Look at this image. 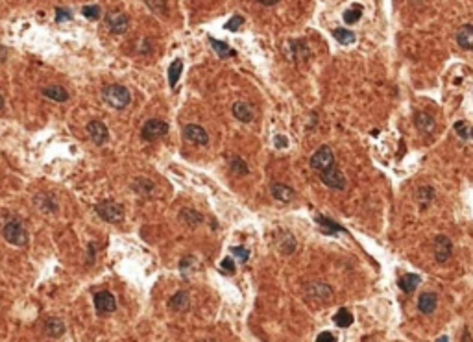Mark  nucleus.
Here are the masks:
<instances>
[{"instance_id":"nucleus-24","label":"nucleus","mask_w":473,"mask_h":342,"mask_svg":"<svg viewBox=\"0 0 473 342\" xmlns=\"http://www.w3.org/2000/svg\"><path fill=\"white\" fill-rule=\"evenodd\" d=\"M209 43H211L212 50H215L220 58H231V56H235V50H233L227 43H222V41H218V39H215V37H209Z\"/></svg>"},{"instance_id":"nucleus-10","label":"nucleus","mask_w":473,"mask_h":342,"mask_svg":"<svg viewBox=\"0 0 473 342\" xmlns=\"http://www.w3.org/2000/svg\"><path fill=\"white\" fill-rule=\"evenodd\" d=\"M183 137L191 143L198 146H207L209 145V135L207 131L203 130L202 126L198 124H187L183 128Z\"/></svg>"},{"instance_id":"nucleus-14","label":"nucleus","mask_w":473,"mask_h":342,"mask_svg":"<svg viewBox=\"0 0 473 342\" xmlns=\"http://www.w3.org/2000/svg\"><path fill=\"white\" fill-rule=\"evenodd\" d=\"M414 124H416V128L425 135L433 133V131L436 130L435 119H433L429 113H423V111H418V113L414 115Z\"/></svg>"},{"instance_id":"nucleus-32","label":"nucleus","mask_w":473,"mask_h":342,"mask_svg":"<svg viewBox=\"0 0 473 342\" xmlns=\"http://www.w3.org/2000/svg\"><path fill=\"white\" fill-rule=\"evenodd\" d=\"M333 320H335V324H337L338 328H349L353 324V314L349 313L348 309H340L337 314L333 316Z\"/></svg>"},{"instance_id":"nucleus-13","label":"nucleus","mask_w":473,"mask_h":342,"mask_svg":"<svg viewBox=\"0 0 473 342\" xmlns=\"http://www.w3.org/2000/svg\"><path fill=\"white\" fill-rule=\"evenodd\" d=\"M289 49H290L289 50L290 56H292V59H294V61H305V59L311 56L309 44L305 43L303 39H294V41H290Z\"/></svg>"},{"instance_id":"nucleus-1","label":"nucleus","mask_w":473,"mask_h":342,"mask_svg":"<svg viewBox=\"0 0 473 342\" xmlns=\"http://www.w3.org/2000/svg\"><path fill=\"white\" fill-rule=\"evenodd\" d=\"M102 98H104V102L109 104L113 109H124V107L131 102L130 91H128L124 85H119V83H113V85L104 87V91H102Z\"/></svg>"},{"instance_id":"nucleus-7","label":"nucleus","mask_w":473,"mask_h":342,"mask_svg":"<svg viewBox=\"0 0 473 342\" xmlns=\"http://www.w3.org/2000/svg\"><path fill=\"white\" fill-rule=\"evenodd\" d=\"M320 179H322V184H324L325 187L333 189V191H344L346 185H348L346 176H344V174L340 172V169H337V167H331V169L320 172Z\"/></svg>"},{"instance_id":"nucleus-15","label":"nucleus","mask_w":473,"mask_h":342,"mask_svg":"<svg viewBox=\"0 0 473 342\" xmlns=\"http://www.w3.org/2000/svg\"><path fill=\"white\" fill-rule=\"evenodd\" d=\"M455 39H457V44L462 50H473V25L460 26Z\"/></svg>"},{"instance_id":"nucleus-16","label":"nucleus","mask_w":473,"mask_h":342,"mask_svg":"<svg viewBox=\"0 0 473 342\" xmlns=\"http://www.w3.org/2000/svg\"><path fill=\"white\" fill-rule=\"evenodd\" d=\"M233 111V117H235L236 121L241 122H251L253 121V117H255V113H253V107L250 106V104H246V102H235L231 107Z\"/></svg>"},{"instance_id":"nucleus-35","label":"nucleus","mask_w":473,"mask_h":342,"mask_svg":"<svg viewBox=\"0 0 473 342\" xmlns=\"http://www.w3.org/2000/svg\"><path fill=\"white\" fill-rule=\"evenodd\" d=\"M469 126L466 124L464 121H459V122H455V133L459 135L460 139H469Z\"/></svg>"},{"instance_id":"nucleus-20","label":"nucleus","mask_w":473,"mask_h":342,"mask_svg":"<svg viewBox=\"0 0 473 342\" xmlns=\"http://www.w3.org/2000/svg\"><path fill=\"white\" fill-rule=\"evenodd\" d=\"M188 305H191V298H188V292H185V290H178V292L169 300V307L172 309V311H178V313L187 311Z\"/></svg>"},{"instance_id":"nucleus-34","label":"nucleus","mask_w":473,"mask_h":342,"mask_svg":"<svg viewBox=\"0 0 473 342\" xmlns=\"http://www.w3.org/2000/svg\"><path fill=\"white\" fill-rule=\"evenodd\" d=\"M316 222H318V224H320V226H322V227H324V230H327V232H325V233H338V232H344L342 227H340V226H337L335 222H331V220H329V218L320 217V215H318V217H316Z\"/></svg>"},{"instance_id":"nucleus-39","label":"nucleus","mask_w":473,"mask_h":342,"mask_svg":"<svg viewBox=\"0 0 473 342\" xmlns=\"http://www.w3.org/2000/svg\"><path fill=\"white\" fill-rule=\"evenodd\" d=\"M233 256L236 257L239 261H242V263H246L248 259H250V252L244 250V248H241V246H236V248H233Z\"/></svg>"},{"instance_id":"nucleus-12","label":"nucleus","mask_w":473,"mask_h":342,"mask_svg":"<svg viewBox=\"0 0 473 342\" xmlns=\"http://www.w3.org/2000/svg\"><path fill=\"white\" fill-rule=\"evenodd\" d=\"M94 307H97V311L100 314L104 313H113L116 309V300L115 296H113L111 292H107V290H102V292H97L94 294Z\"/></svg>"},{"instance_id":"nucleus-3","label":"nucleus","mask_w":473,"mask_h":342,"mask_svg":"<svg viewBox=\"0 0 473 342\" xmlns=\"http://www.w3.org/2000/svg\"><path fill=\"white\" fill-rule=\"evenodd\" d=\"M94 211L98 213V217L104 218L109 224H116V222H122L124 218V208L121 203L111 202V200H104V202H98L94 206Z\"/></svg>"},{"instance_id":"nucleus-31","label":"nucleus","mask_w":473,"mask_h":342,"mask_svg":"<svg viewBox=\"0 0 473 342\" xmlns=\"http://www.w3.org/2000/svg\"><path fill=\"white\" fill-rule=\"evenodd\" d=\"M416 198H418V202H420L421 208H425V206H429L433 200H435V191H433V187H420L418 189V193H416Z\"/></svg>"},{"instance_id":"nucleus-18","label":"nucleus","mask_w":473,"mask_h":342,"mask_svg":"<svg viewBox=\"0 0 473 342\" xmlns=\"http://www.w3.org/2000/svg\"><path fill=\"white\" fill-rule=\"evenodd\" d=\"M41 95H43V97H46L49 100H52V102H67L68 98H70L68 91L63 85L43 87V89H41Z\"/></svg>"},{"instance_id":"nucleus-44","label":"nucleus","mask_w":473,"mask_h":342,"mask_svg":"<svg viewBox=\"0 0 473 342\" xmlns=\"http://www.w3.org/2000/svg\"><path fill=\"white\" fill-rule=\"evenodd\" d=\"M462 342H471V338H469V333H468V329H464V335H462Z\"/></svg>"},{"instance_id":"nucleus-17","label":"nucleus","mask_w":473,"mask_h":342,"mask_svg":"<svg viewBox=\"0 0 473 342\" xmlns=\"http://www.w3.org/2000/svg\"><path fill=\"white\" fill-rule=\"evenodd\" d=\"M270 194L277 200V202H283V203L292 202L294 196H296L294 191L285 184H272L270 185Z\"/></svg>"},{"instance_id":"nucleus-9","label":"nucleus","mask_w":473,"mask_h":342,"mask_svg":"<svg viewBox=\"0 0 473 342\" xmlns=\"http://www.w3.org/2000/svg\"><path fill=\"white\" fill-rule=\"evenodd\" d=\"M87 133H89V137H91L92 143L98 145V146L106 145L107 141H109V130H107V126L104 124L102 121H91L89 122Z\"/></svg>"},{"instance_id":"nucleus-40","label":"nucleus","mask_w":473,"mask_h":342,"mask_svg":"<svg viewBox=\"0 0 473 342\" xmlns=\"http://www.w3.org/2000/svg\"><path fill=\"white\" fill-rule=\"evenodd\" d=\"M220 268L224 270V272H227V274H233L235 272V263H233L229 257H226V259L222 261V265H220Z\"/></svg>"},{"instance_id":"nucleus-42","label":"nucleus","mask_w":473,"mask_h":342,"mask_svg":"<svg viewBox=\"0 0 473 342\" xmlns=\"http://www.w3.org/2000/svg\"><path fill=\"white\" fill-rule=\"evenodd\" d=\"M287 145H289V143H287V137H275V146H277V148H281V146L287 148Z\"/></svg>"},{"instance_id":"nucleus-8","label":"nucleus","mask_w":473,"mask_h":342,"mask_svg":"<svg viewBox=\"0 0 473 342\" xmlns=\"http://www.w3.org/2000/svg\"><path fill=\"white\" fill-rule=\"evenodd\" d=\"M106 25L111 34L122 35L130 28V17L126 13H122V11H109L106 15Z\"/></svg>"},{"instance_id":"nucleus-28","label":"nucleus","mask_w":473,"mask_h":342,"mask_svg":"<svg viewBox=\"0 0 473 342\" xmlns=\"http://www.w3.org/2000/svg\"><path fill=\"white\" fill-rule=\"evenodd\" d=\"M229 169H231V172L239 174V176H246V174L250 172L246 161L242 157H239V155H233V157L229 159Z\"/></svg>"},{"instance_id":"nucleus-19","label":"nucleus","mask_w":473,"mask_h":342,"mask_svg":"<svg viewBox=\"0 0 473 342\" xmlns=\"http://www.w3.org/2000/svg\"><path fill=\"white\" fill-rule=\"evenodd\" d=\"M436 305H438V298H436L435 292L420 294V298H418V309H420V313H423V314L435 313Z\"/></svg>"},{"instance_id":"nucleus-36","label":"nucleus","mask_w":473,"mask_h":342,"mask_svg":"<svg viewBox=\"0 0 473 342\" xmlns=\"http://www.w3.org/2000/svg\"><path fill=\"white\" fill-rule=\"evenodd\" d=\"M244 22V17L242 15H236V17H233V19H229L226 22V26L224 28L227 30V32H235V30H239L241 28V25Z\"/></svg>"},{"instance_id":"nucleus-6","label":"nucleus","mask_w":473,"mask_h":342,"mask_svg":"<svg viewBox=\"0 0 473 342\" xmlns=\"http://www.w3.org/2000/svg\"><path fill=\"white\" fill-rule=\"evenodd\" d=\"M169 133V124L163 121H159V119H150V121L145 122V126H143V130H140V137L145 141H157L161 139V137H164V135Z\"/></svg>"},{"instance_id":"nucleus-26","label":"nucleus","mask_w":473,"mask_h":342,"mask_svg":"<svg viewBox=\"0 0 473 342\" xmlns=\"http://www.w3.org/2000/svg\"><path fill=\"white\" fill-rule=\"evenodd\" d=\"M181 71H183V61H181V59H176V61H172V65L169 67V83H170V87H176V83L179 82V78H181Z\"/></svg>"},{"instance_id":"nucleus-22","label":"nucleus","mask_w":473,"mask_h":342,"mask_svg":"<svg viewBox=\"0 0 473 342\" xmlns=\"http://www.w3.org/2000/svg\"><path fill=\"white\" fill-rule=\"evenodd\" d=\"M35 206L43 213H56V209H58V202L54 200L52 194H39V196H35Z\"/></svg>"},{"instance_id":"nucleus-30","label":"nucleus","mask_w":473,"mask_h":342,"mask_svg":"<svg viewBox=\"0 0 473 342\" xmlns=\"http://www.w3.org/2000/svg\"><path fill=\"white\" fill-rule=\"evenodd\" d=\"M131 189L137 191V193H140V194H152L154 193V184L146 178H137V179H133Z\"/></svg>"},{"instance_id":"nucleus-27","label":"nucleus","mask_w":473,"mask_h":342,"mask_svg":"<svg viewBox=\"0 0 473 342\" xmlns=\"http://www.w3.org/2000/svg\"><path fill=\"white\" fill-rule=\"evenodd\" d=\"M333 37L337 39L340 44H351V43H355V39H357L355 37V34L348 28H335Z\"/></svg>"},{"instance_id":"nucleus-37","label":"nucleus","mask_w":473,"mask_h":342,"mask_svg":"<svg viewBox=\"0 0 473 342\" xmlns=\"http://www.w3.org/2000/svg\"><path fill=\"white\" fill-rule=\"evenodd\" d=\"M83 17H87L91 20H97L100 17V8L98 6H85L83 8Z\"/></svg>"},{"instance_id":"nucleus-41","label":"nucleus","mask_w":473,"mask_h":342,"mask_svg":"<svg viewBox=\"0 0 473 342\" xmlns=\"http://www.w3.org/2000/svg\"><path fill=\"white\" fill-rule=\"evenodd\" d=\"M316 342H337V337H335L333 333L324 331V333H320L318 337H316Z\"/></svg>"},{"instance_id":"nucleus-23","label":"nucleus","mask_w":473,"mask_h":342,"mask_svg":"<svg viewBox=\"0 0 473 342\" xmlns=\"http://www.w3.org/2000/svg\"><path fill=\"white\" fill-rule=\"evenodd\" d=\"M420 283H421V278L416 274H407L397 281V285H399V289L403 290V292H412V290H416V287Z\"/></svg>"},{"instance_id":"nucleus-29","label":"nucleus","mask_w":473,"mask_h":342,"mask_svg":"<svg viewBox=\"0 0 473 342\" xmlns=\"http://www.w3.org/2000/svg\"><path fill=\"white\" fill-rule=\"evenodd\" d=\"M361 17H362V6L361 4L351 6V8L344 11V15H342V19H344V22H346V25H355V22H357Z\"/></svg>"},{"instance_id":"nucleus-11","label":"nucleus","mask_w":473,"mask_h":342,"mask_svg":"<svg viewBox=\"0 0 473 342\" xmlns=\"http://www.w3.org/2000/svg\"><path fill=\"white\" fill-rule=\"evenodd\" d=\"M453 254V242L445 235H436L435 239V259L438 263H447Z\"/></svg>"},{"instance_id":"nucleus-4","label":"nucleus","mask_w":473,"mask_h":342,"mask_svg":"<svg viewBox=\"0 0 473 342\" xmlns=\"http://www.w3.org/2000/svg\"><path fill=\"white\" fill-rule=\"evenodd\" d=\"M333 298V289L325 283H318V281H313L305 287V300L311 302V304H325L329 300Z\"/></svg>"},{"instance_id":"nucleus-5","label":"nucleus","mask_w":473,"mask_h":342,"mask_svg":"<svg viewBox=\"0 0 473 342\" xmlns=\"http://www.w3.org/2000/svg\"><path fill=\"white\" fill-rule=\"evenodd\" d=\"M309 163H311V169L318 170V172H324V170L331 169V167H335L333 150L329 148V146H325V145L320 146V148L311 155Z\"/></svg>"},{"instance_id":"nucleus-46","label":"nucleus","mask_w":473,"mask_h":342,"mask_svg":"<svg viewBox=\"0 0 473 342\" xmlns=\"http://www.w3.org/2000/svg\"><path fill=\"white\" fill-rule=\"evenodd\" d=\"M469 139H473V128H471V131H469Z\"/></svg>"},{"instance_id":"nucleus-2","label":"nucleus","mask_w":473,"mask_h":342,"mask_svg":"<svg viewBox=\"0 0 473 342\" xmlns=\"http://www.w3.org/2000/svg\"><path fill=\"white\" fill-rule=\"evenodd\" d=\"M2 235H4L6 242H10L11 246L17 248H25L28 244V233H26L25 226L19 220H8L2 227Z\"/></svg>"},{"instance_id":"nucleus-45","label":"nucleus","mask_w":473,"mask_h":342,"mask_svg":"<svg viewBox=\"0 0 473 342\" xmlns=\"http://www.w3.org/2000/svg\"><path fill=\"white\" fill-rule=\"evenodd\" d=\"M436 342H449V338H447V337H445V335H444V337H440V338H438V340H436Z\"/></svg>"},{"instance_id":"nucleus-43","label":"nucleus","mask_w":473,"mask_h":342,"mask_svg":"<svg viewBox=\"0 0 473 342\" xmlns=\"http://www.w3.org/2000/svg\"><path fill=\"white\" fill-rule=\"evenodd\" d=\"M259 4H263V6H275L279 0H257Z\"/></svg>"},{"instance_id":"nucleus-25","label":"nucleus","mask_w":473,"mask_h":342,"mask_svg":"<svg viewBox=\"0 0 473 342\" xmlns=\"http://www.w3.org/2000/svg\"><path fill=\"white\" fill-rule=\"evenodd\" d=\"M179 217H181V220H183L185 224H187V226H191V227L198 226V224H202V222H203L202 215H200L198 211H193V209H181Z\"/></svg>"},{"instance_id":"nucleus-21","label":"nucleus","mask_w":473,"mask_h":342,"mask_svg":"<svg viewBox=\"0 0 473 342\" xmlns=\"http://www.w3.org/2000/svg\"><path fill=\"white\" fill-rule=\"evenodd\" d=\"M44 333L52 338H59L65 333V324L61 318H49L44 322Z\"/></svg>"},{"instance_id":"nucleus-33","label":"nucleus","mask_w":473,"mask_h":342,"mask_svg":"<svg viewBox=\"0 0 473 342\" xmlns=\"http://www.w3.org/2000/svg\"><path fill=\"white\" fill-rule=\"evenodd\" d=\"M145 2L148 4V8L154 11L155 15H159V17H163V15H169V6H167V0H145Z\"/></svg>"},{"instance_id":"nucleus-38","label":"nucleus","mask_w":473,"mask_h":342,"mask_svg":"<svg viewBox=\"0 0 473 342\" xmlns=\"http://www.w3.org/2000/svg\"><path fill=\"white\" fill-rule=\"evenodd\" d=\"M73 19V11L67 10V8H58L56 10V22H63V20H70Z\"/></svg>"}]
</instances>
